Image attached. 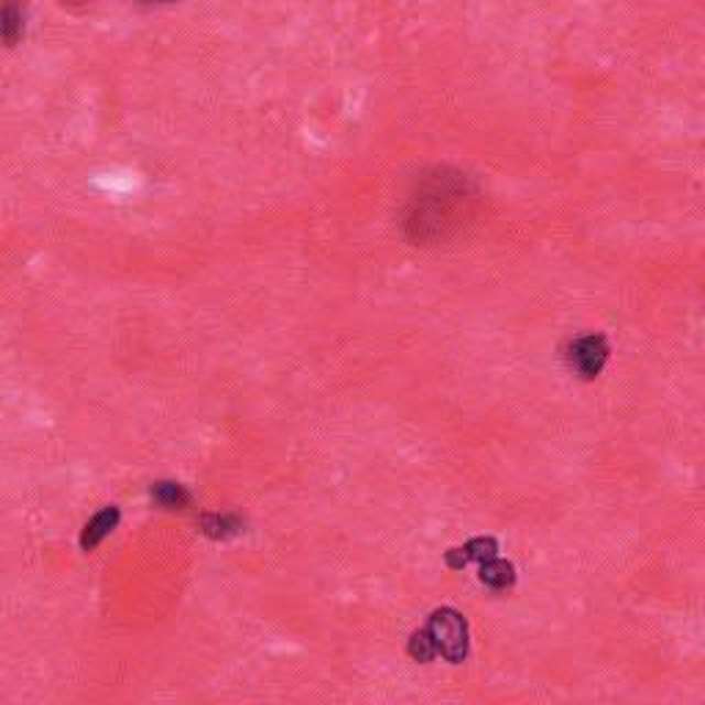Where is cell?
<instances>
[{"label":"cell","instance_id":"cell-7","mask_svg":"<svg viewBox=\"0 0 705 705\" xmlns=\"http://www.w3.org/2000/svg\"><path fill=\"white\" fill-rule=\"evenodd\" d=\"M152 499L154 505H160L163 510H182V507L191 505V494H187L180 482H154Z\"/></svg>","mask_w":705,"mask_h":705},{"label":"cell","instance_id":"cell-11","mask_svg":"<svg viewBox=\"0 0 705 705\" xmlns=\"http://www.w3.org/2000/svg\"><path fill=\"white\" fill-rule=\"evenodd\" d=\"M141 3H174V0H141Z\"/></svg>","mask_w":705,"mask_h":705},{"label":"cell","instance_id":"cell-2","mask_svg":"<svg viewBox=\"0 0 705 705\" xmlns=\"http://www.w3.org/2000/svg\"><path fill=\"white\" fill-rule=\"evenodd\" d=\"M609 341L606 336L600 334H587V336H578L576 341L567 345V367L578 375L582 380H593L598 378L600 369L606 367L609 361Z\"/></svg>","mask_w":705,"mask_h":705},{"label":"cell","instance_id":"cell-4","mask_svg":"<svg viewBox=\"0 0 705 705\" xmlns=\"http://www.w3.org/2000/svg\"><path fill=\"white\" fill-rule=\"evenodd\" d=\"M25 33V3L20 0H0V44L14 47Z\"/></svg>","mask_w":705,"mask_h":705},{"label":"cell","instance_id":"cell-1","mask_svg":"<svg viewBox=\"0 0 705 705\" xmlns=\"http://www.w3.org/2000/svg\"><path fill=\"white\" fill-rule=\"evenodd\" d=\"M427 631L435 648L452 664H460L468 655V622L457 609H435L427 620Z\"/></svg>","mask_w":705,"mask_h":705},{"label":"cell","instance_id":"cell-8","mask_svg":"<svg viewBox=\"0 0 705 705\" xmlns=\"http://www.w3.org/2000/svg\"><path fill=\"white\" fill-rule=\"evenodd\" d=\"M408 655L413 661H419V664H427V661H433L438 655V648H435L427 628H419V631L411 633V639H408Z\"/></svg>","mask_w":705,"mask_h":705},{"label":"cell","instance_id":"cell-10","mask_svg":"<svg viewBox=\"0 0 705 705\" xmlns=\"http://www.w3.org/2000/svg\"><path fill=\"white\" fill-rule=\"evenodd\" d=\"M61 3H69V6H75V3H91V0H61Z\"/></svg>","mask_w":705,"mask_h":705},{"label":"cell","instance_id":"cell-5","mask_svg":"<svg viewBox=\"0 0 705 705\" xmlns=\"http://www.w3.org/2000/svg\"><path fill=\"white\" fill-rule=\"evenodd\" d=\"M119 507H105L102 512H97V516L91 518V521L86 523V529H83L80 534V549L83 551H94L99 543H102L105 538H108L110 532H113L116 527H119Z\"/></svg>","mask_w":705,"mask_h":705},{"label":"cell","instance_id":"cell-3","mask_svg":"<svg viewBox=\"0 0 705 705\" xmlns=\"http://www.w3.org/2000/svg\"><path fill=\"white\" fill-rule=\"evenodd\" d=\"M496 554H499V543L494 538H471L466 545L446 551V565L452 571H463L468 562H485Z\"/></svg>","mask_w":705,"mask_h":705},{"label":"cell","instance_id":"cell-6","mask_svg":"<svg viewBox=\"0 0 705 705\" xmlns=\"http://www.w3.org/2000/svg\"><path fill=\"white\" fill-rule=\"evenodd\" d=\"M479 582L488 584L490 589H507L516 584V565L499 556L479 562Z\"/></svg>","mask_w":705,"mask_h":705},{"label":"cell","instance_id":"cell-9","mask_svg":"<svg viewBox=\"0 0 705 705\" xmlns=\"http://www.w3.org/2000/svg\"><path fill=\"white\" fill-rule=\"evenodd\" d=\"M202 529H204V534H209V538L226 540V538H231V534L240 532L242 521L237 516H204Z\"/></svg>","mask_w":705,"mask_h":705}]
</instances>
